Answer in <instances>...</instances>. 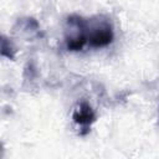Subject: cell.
<instances>
[{
    "label": "cell",
    "mask_w": 159,
    "mask_h": 159,
    "mask_svg": "<svg viewBox=\"0 0 159 159\" xmlns=\"http://www.w3.org/2000/svg\"><path fill=\"white\" fill-rule=\"evenodd\" d=\"M72 119L83 129L82 134H86L89 132V127L92 125V123L96 122V113L88 102L82 101L73 109Z\"/></svg>",
    "instance_id": "cell-3"
},
{
    "label": "cell",
    "mask_w": 159,
    "mask_h": 159,
    "mask_svg": "<svg viewBox=\"0 0 159 159\" xmlns=\"http://www.w3.org/2000/svg\"><path fill=\"white\" fill-rule=\"evenodd\" d=\"M114 37L113 26L104 15L93 16L87 21V42L92 47H106Z\"/></svg>",
    "instance_id": "cell-1"
},
{
    "label": "cell",
    "mask_w": 159,
    "mask_h": 159,
    "mask_svg": "<svg viewBox=\"0 0 159 159\" xmlns=\"http://www.w3.org/2000/svg\"><path fill=\"white\" fill-rule=\"evenodd\" d=\"M15 52L16 48L14 46V43L6 37V36H1V56L9 58V60H14L15 58Z\"/></svg>",
    "instance_id": "cell-4"
},
{
    "label": "cell",
    "mask_w": 159,
    "mask_h": 159,
    "mask_svg": "<svg viewBox=\"0 0 159 159\" xmlns=\"http://www.w3.org/2000/svg\"><path fill=\"white\" fill-rule=\"evenodd\" d=\"M65 42L68 51H81L87 43V20L78 15H70L66 19Z\"/></svg>",
    "instance_id": "cell-2"
}]
</instances>
